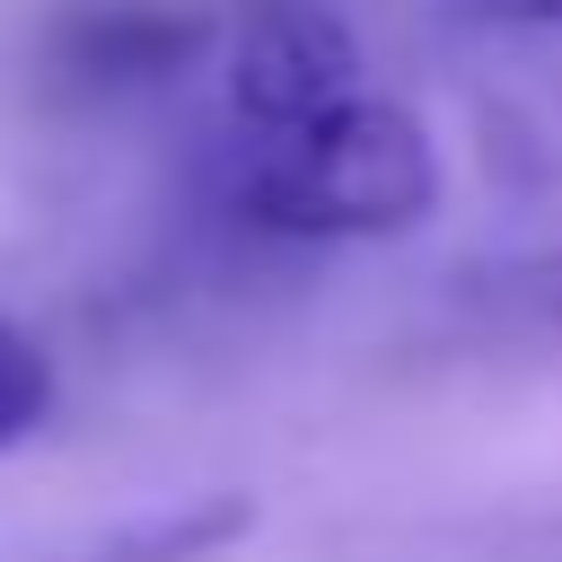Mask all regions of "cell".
<instances>
[{
	"instance_id": "obj_1",
	"label": "cell",
	"mask_w": 562,
	"mask_h": 562,
	"mask_svg": "<svg viewBox=\"0 0 562 562\" xmlns=\"http://www.w3.org/2000/svg\"><path fill=\"white\" fill-rule=\"evenodd\" d=\"M439 211V149L404 97H342L334 114L246 140L237 167V220L290 246H351V237H404Z\"/></svg>"
},
{
	"instance_id": "obj_2",
	"label": "cell",
	"mask_w": 562,
	"mask_h": 562,
	"mask_svg": "<svg viewBox=\"0 0 562 562\" xmlns=\"http://www.w3.org/2000/svg\"><path fill=\"white\" fill-rule=\"evenodd\" d=\"M360 35L334 0H237L228 18V123L281 140L360 97Z\"/></svg>"
},
{
	"instance_id": "obj_3",
	"label": "cell",
	"mask_w": 562,
	"mask_h": 562,
	"mask_svg": "<svg viewBox=\"0 0 562 562\" xmlns=\"http://www.w3.org/2000/svg\"><path fill=\"white\" fill-rule=\"evenodd\" d=\"M211 44L220 26L184 0H70L44 26V79L70 105H123V97H158L167 79H184Z\"/></svg>"
},
{
	"instance_id": "obj_4",
	"label": "cell",
	"mask_w": 562,
	"mask_h": 562,
	"mask_svg": "<svg viewBox=\"0 0 562 562\" xmlns=\"http://www.w3.org/2000/svg\"><path fill=\"white\" fill-rule=\"evenodd\" d=\"M465 307H474L492 334H509V342H553V351H562V246L483 263V272L465 281Z\"/></svg>"
},
{
	"instance_id": "obj_5",
	"label": "cell",
	"mask_w": 562,
	"mask_h": 562,
	"mask_svg": "<svg viewBox=\"0 0 562 562\" xmlns=\"http://www.w3.org/2000/svg\"><path fill=\"white\" fill-rule=\"evenodd\" d=\"M237 536H255V501H246V492H202V501H184V509L132 518V527L105 544V562H211V553H228Z\"/></svg>"
},
{
	"instance_id": "obj_6",
	"label": "cell",
	"mask_w": 562,
	"mask_h": 562,
	"mask_svg": "<svg viewBox=\"0 0 562 562\" xmlns=\"http://www.w3.org/2000/svg\"><path fill=\"white\" fill-rule=\"evenodd\" d=\"M53 351L18 325V316H0V457L9 448H26L44 422H53Z\"/></svg>"
},
{
	"instance_id": "obj_7",
	"label": "cell",
	"mask_w": 562,
	"mask_h": 562,
	"mask_svg": "<svg viewBox=\"0 0 562 562\" xmlns=\"http://www.w3.org/2000/svg\"><path fill=\"white\" fill-rule=\"evenodd\" d=\"M448 26H474V35H544L562 26V0H439Z\"/></svg>"
}]
</instances>
